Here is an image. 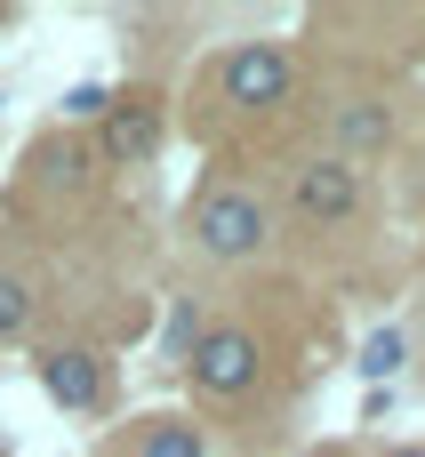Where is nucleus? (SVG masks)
Masks as SVG:
<instances>
[{
  "mask_svg": "<svg viewBox=\"0 0 425 457\" xmlns=\"http://www.w3.org/2000/svg\"><path fill=\"white\" fill-rule=\"evenodd\" d=\"M193 233H201V249H209V257H257V249H265V209H257V193L217 185V193L201 201Z\"/></svg>",
  "mask_w": 425,
  "mask_h": 457,
  "instance_id": "obj_2",
  "label": "nucleus"
},
{
  "mask_svg": "<svg viewBox=\"0 0 425 457\" xmlns=\"http://www.w3.org/2000/svg\"><path fill=\"white\" fill-rule=\"evenodd\" d=\"M161 345H169V361H193V345H201V321H193V297H177V305H169V329H161Z\"/></svg>",
  "mask_w": 425,
  "mask_h": 457,
  "instance_id": "obj_9",
  "label": "nucleus"
},
{
  "mask_svg": "<svg viewBox=\"0 0 425 457\" xmlns=\"http://www.w3.org/2000/svg\"><path fill=\"white\" fill-rule=\"evenodd\" d=\"M0 24H8V16H0Z\"/></svg>",
  "mask_w": 425,
  "mask_h": 457,
  "instance_id": "obj_15",
  "label": "nucleus"
},
{
  "mask_svg": "<svg viewBox=\"0 0 425 457\" xmlns=\"http://www.w3.org/2000/svg\"><path fill=\"white\" fill-rule=\"evenodd\" d=\"M161 153V104L153 96H112L104 104V161L112 169H137Z\"/></svg>",
  "mask_w": 425,
  "mask_h": 457,
  "instance_id": "obj_5",
  "label": "nucleus"
},
{
  "mask_svg": "<svg viewBox=\"0 0 425 457\" xmlns=\"http://www.w3.org/2000/svg\"><path fill=\"white\" fill-rule=\"evenodd\" d=\"M24 321H32V289H24L16 273H0V337H16Z\"/></svg>",
  "mask_w": 425,
  "mask_h": 457,
  "instance_id": "obj_10",
  "label": "nucleus"
},
{
  "mask_svg": "<svg viewBox=\"0 0 425 457\" xmlns=\"http://www.w3.org/2000/svg\"><path fill=\"white\" fill-rule=\"evenodd\" d=\"M104 104H112L104 88H72V96H64V112H72V120H104Z\"/></svg>",
  "mask_w": 425,
  "mask_h": 457,
  "instance_id": "obj_12",
  "label": "nucleus"
},
{
  "mask_svg": "<svg viewBox=\"0 0 425 457\" xmlns=\"http://www.w3.org/2000/svg\"><path fill=\"white\" fill-rule=\"evenodd\" d=\"M394 457H425V450H394Z\"/></svg>",
  "mask_w": 425,
  "mask_h": 457,
  "instance_id": "obj_13",
  "label": "nucleus"
},
{
  "mask_svg": "<svg viewBox=\"0 0 425 457\" xmlns=\"http://www.w3.org/2000/svg\"><path fill=\"white\" fill-rule=\"evenodd\" d=\"M137 457H201V426L193 418H153L145 442H137Z\"/></svg>",
  "mask_w": 425,
  "mask_h": 457,
  "instance_id": "obj_7",
  "label": "nucleus"
},
{
  "mask_svg": "<svg viewBox=\"0 0 425 457\" xmlns=\"http://www.w3.org/2000/svg\"><path fill=\"white\" fill-rule=\"evenodd\" d=\"M185 370H193V386L209 402H233V394L257 386V337L249 329H201V345H193Z\"/></svg>",
  "mask_w": 425,
  "mask_h": 457,
  "instance_id": "obj_3",
  "label": "nucleus"
},
{
  "mask_svg": "<svg viewBox=\"0 0 425 457\" xmlns=\"http://www.w3.org/2000/svg\"><path fill=\"white\" fill-rule=\"evenodd\" d=\"M313 457H329V450H313Z\"/></svg>",
  "mask_w": 425,
  "mask_h": 457,
  "instance_id": "obj_14",
  "label": "nucleus"
},
{
  "mask_svg": "<svg viewBox=\"0 0 425 457\" xmlns=\"http://www.w3.org/2000/svg\"><path fill=\"white\" fill-rule=\"evenodd\" d=\"M289 88H297V56H289L281 40H241V48L225 56V96H233V104L273 112V104H289Z\"/></svg>",
  "mask_w": 425,
  "mask_h": 457,
  "instance_id": "obj_1",
  "label": "nucleus"
},
{
  "mask_svg": "<svg viewBox=\"0 0 425 457\" xmlns=\"http://www.w3.org/2000/svg\"><path fill=\"white\" fill-rule=\"evenodd\" d=\"M289 201H297L305 217L338 225V217L362 209V169H354V161H305V169L289 177Z\"/></svg>",
  "mask_w": 425,
  "mask_h": 457,
  "instance_id": "obj_4",
  "label": "nucleus"
},
{
  "mask_svg": "<svg viewBox=\"0 0 425 457\" xmlns=\"http://www.w3.org/2000/svg\"><path fill=\"white\" fill-rule=\"evenodd\" d=\"M40 386H48L64 410H96V402H104V361L80 353V345H56V353H40Z\"/></svg>",
  "mask_w": 425,
  "mask_h": 457,
  "instance_id": "obj_6",
  "label": "nucleus"
},
{
  "mask_svg": "<svg viewBox=\"0 0 425 457\" xmlns=\"http://www.w3.org/2000/svg\"><path fill=\"white\" fill-rule=\"evenodd\" d=\"M386 137H394V112H386V104H346V112H338V145H362V153H378Z\"/></svg>",
  "mask_w": 425,
  "mask_h": 457,
  "instance_id": "obj_8",
  "label": "nucleus"
},
{
  "mask_svg": "<svg viewBox=\"0 0 425 457\" xmlns=\"http://www.w3.org/2000/svg\"><path fill=\"white\" fill-rule=\"evenodd\" d=\"M362 370H370V378H394V370H402V337H394V329H378V337L362 345Z\"/></svg>",
  "mask_w": 425,
  "mask_h": 457,
  "instance_id": "obj_11",
  "label": "nucleus"
}]
</instances>
